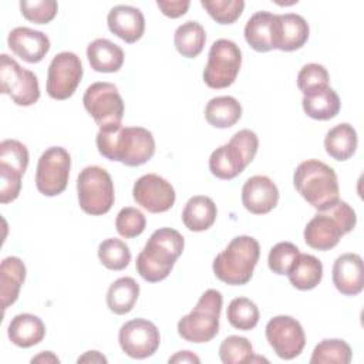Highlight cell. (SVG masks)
Wrapping results in <instances>:
<instances>
[{
  "label": "cell",
  "instance_id": "cell-1",
  "mask_svg": "<svg viewBox=\"0 0 364 364\" xmlns=\"http://www.w3.org/2000/svg\"><path fill=\"white\" fill-rule=\"evenodd\" d=\"M95 144L104 158L127 166L144 165L155 154L154 135L142 127L121 125L112 131H98Z\"/></svg>",
  "mask_w": 364,
  "mask_h": 364
},
{
  "label": "cell",
  "instance_id": "cell-2",
  "mask_svg": "<svg viewBox=\"0 0 364 364\" xmlns=\"http://www.w3.org/2000/svg\"><path fill=\"white\" fill-rule=\"evenodd\" d=\"M183 246V236L178 230L172 228L155 230L136 257V272L149 283H158L166 279L176 259L182 255Z\"/></svg>",
  "mask_w": 364,
  "mask_h": 364
},
{
  "label": "cell",
  "instance_id": "cell-3",
  "mask_svg": "<svg viewBox=\"0 0 364 364\" xmlns=\"http://www.w3.org/2000/svg\"><path fill=\"white\" fill-rule=\"evenodd\" d=\"M296 191L317 210H326L338 200V181L334 169L318 159H307L293 173Z\"/></svg>",
  "mask_w": 364,
  "mask_h": 364
},
{
  "label": "cell",
  "instance_id": "cell-4",
  "mask_svg": "<svg viewBox=\"0 0 364 364\" xmlns=\"http://www.w3.org/2000/svg\"><path fill=\"white\" fill-rule=\"evenodd\" d=\"M357 216L353 208L337 200L326 210H318L304 228V242L316 250H330L338 245L340 237L351 232L355 226Z\"/></svg>",
  "mask_w": 364,
  "mask_h": 364
},
{
  "label": "cell",
  "instance_id": "cell-5",
  "mask_svg": "<svg viewBox=\"0 0 364 364\" xmlns=\"http://www.w3.org/2000/svg\"><path fill=\"white\" fill-rule=\"evenodd\" d=\"M260 256V245L252 236H236L213 260L215 276L230 286L246 284Z\"/></svg>",
  "mask_w": 364,
  "mask_h": 364
},
{
  "label": "cell",
  "instance_id": "cell-6",
  "mask_svg": "<svg viewBox=\"0 0 364 364\" xmlns=\"http://www.w3.org/2000/svg\"><path fill=\"white\" fill-rule=\"evenodd\" d=\"M259 138L250 129L237 131L228 144L216 148L209 158V169L219 179H233L255 159Z\"/></svg>",
  "mask_w": 364,
  "mask_h": 364
},
{
  "label": "cell",
  "instance_id": "cell-7",
  "mask_svg": "<svg viewBox=\"0 0 364 364\" xmlns=\"http://www.w3.org/2000/svg\"><path fill=\"white\" fill-rule=\"evenodd\" d=\"M223 297L219 290L209 289L198 300L193 310L178 321V334L191 343H208L219 331Z\"/></svg>",
  "mask_w": 364,
  "mask_h": 364
},
{
  "label": "cell",
  "instance_id": "cell-8",
  "mask_svg": "<svg viewBox=\"0 0 364 364\" xmlns=\"http://www.w3.org/2000/svg\"><path fill=\"white\" fill-rule=\"evenodd\" d=\"M80 208L92 216L105 215L114 205V182L111 175L101 166H85L77 178Z\"/></svg>",
  "mask_w": 364,
  "mask_h": 364
},
{
  "label": "cell",
  "instance_id": "cell-9",
  "mask_svg": "<svg viewBox=\"0 0 364 364\" xmlns=\"http://www.w3.org/2000/svg\"><path fill=\"white\" fill-rule=\"evenodd\" d=\"M82 102L100 131H112L121 127L124 101L114 84L104 81L91 84L84 92Z\"/></svg>",
  "mask_w": 364,
  "mask_h": 364
},
{
  "label": "cell",
  "instance_id": "cell-10",
  "mask_svg": "<svg viewBox=\"0 0 364 364\" xmlns=\"http://www.w3.org/2000/svg\"><path fill=\"white\" fill-rule=\"evenodd\" d=\"M242 65V51L228 38L216 40L209 50L203 70V81L209 88L222 90L232 85Z\"/></svg>",
  "mask_w": 364,
  "mask_h": 364
},
{
  "label": "cell",
  "instance_id": "cell-11",
  "mask_svg": "<svg viewBox=\"0 0 364 364\" xmlns=\"http://www.w3.org/2000/svg\"><path fill=\"white\" fill-rule=\"evenodd\" d=\"M0 92L7 94L20 107H30L40 98V87L36 74L23 68L7 54L0 55Z\"/></svg>",
  "mask_w": 364,
  "mask_h": 364
},
{
  "label": "cell",
  "instance_id": "cell-12",
  "mask_svg": "<svg viewBox=\"0 0 364 364\" xmlns=\"http://www.w3.org/2000/svg\"><path fill=\"white\" fill-rule=\"evenodd\" d=\"M71 158L65 148L50 146L38 158L36 186L44 196H57L67 188Z\"/></svg>",
  "mask_w": 364,
  "mask_h": 364
},
{
  "label": "cell",
  "instance_id": "cell-13",
  "mask_svg": "<svg viewBox=\"0 0 364 364\" xmlns=\"http://www.w3.org/2000/svg\"><path fill=\"white\" fill-rule=\"evenodd\" d=\"M82 78V64L77 54L71 51L58 53L50 63L47 71V94L53 100L70 98Z\"/></svg>",
  "mask_w": 364,
  "mask_h": 364
},
{
  "label": "cell",
  "instance_id": "cell-14",
  "mask_svg": "<svg viewBox=\"0 0 364 364\" xmlns=\"http://www.w3.org/2000/svg\"><path fill=\"white\" fill-rule=\"evenodd\" d=\"M266 338L283 360H293L306 346V334L301 324L290 316H276L266 324Z\"/></svg>",
  "mask_w": 364,
  "mask_h": 364
},
{
  "label": "cell",
  "instance_id": "cell-15",
  "mask_svg": "<svg viewBox=\"0 0 364 364\" xmlns=\"http://www.w3.org/2000/svg\"><path fill=\"white\" fill-rule=\"evenodd\" d=\"M118 341L122 351L131 358L151 357L159 347L158 327L146 318H134L121 326Z\"/></svg>",
  "mask_w": 364,
  "mask_h": 364
},
{
  "label": "cell",
  "instance_id": "cell-16",
  "mask_svg": "<svg viewBox=\"0 0 364 364\" xmlns=\"http://www.w3.org/2000/svg\"><path fill=\"white\" fill-rule=\"evenodd\" d=\"M134 200L151 213L169 210L176 199L173 186L156 173H146L136 179L132 188Z\"/></svg>",
  "mask_w": 364,
  "mask_h": 364
},
{
  "label": "cell",
  "instance_id": "cell-17",
  "mask_svg": "<svg viewBox=\"0 0 364 364\" xmlns=\"http://www.w3.org/2000/svg\"><path fill=\"white\" fill-rule=\"evenodd\" d=\"M279 189L276 183L264 175L250 176L242 188V203L253 215H266L276 208Z\"/></svg>",
  "mask_w": 364,
  "mask_h": 364
},
{
  "label": "cell",
  "instance_id": "cell-18",
  "mask_svg": "<svg viewBox=\"0 0 364 364\" xmlns=\"http://www.w3.org/2000/svg\"><path fill=\"white\" fill-rule=\"evenodd\" d=\"M9 48L26 63L41 61L50 50V38L38 30L28 27H16L7 37Z\"/></svg>",
  "mask_w": 364,
  "mask_h": 364
},
{
  "label": "cell",
  "instance_id": "cell-19",
  "mask_svg": "<svg viewBox=\"0 0 364 364\" xmlns=\"http://www.w3.org/2000/svg\"><path fill=\"white\" fill-rule=\"evenodd\" d=\"M333 284L344 296H357L364 287L363 259L357 253H344L333 264Z\"/></svg>",
  "mask_w": 364,
  "mask_h": 364
},
{
  "label": "cell",
  "instance_id": "cell-20",
  "mask_svg": "<svg viewBox=\"0 0 364 364\" xmlns=\"http://www.w3.org/2000/svg\"><path fill=\"white\" fill-rule=\"evenodd\" d=\"M107 23L112 34L129 44L138 41L145 30V18L142 11L127 4L114 6L108 13Z\"/></svg>",
  "mask_w": 364,
  "mask_h": 364
},
{
  "label": "cell",
  "instance_id": "cell-21",
  "mask_svg": "<svg viewBox=\"0 0 364 364\" xmlns=\"http://www.w3.org/2000/svg\"><path fill=\"white\" fill-rule=\"evenodd\" d=\"M309 33V24L300 14H276L274 48L280 51L299 50L307 43Z\"/></svg>",
  "mask_w": 364,
  "mask_h": 364
},
{
  "label": "cell",
  "instance_id": "cell-22",
  "mask_svg": "<svg viewBox=\"0 0 364 364\" xmlns=\"http://www.w3.org/2000/svg\"><path fill=\"white\" fill-rule=\"evenodd\" d=\"M276 14L270 11H256L245 26L246 43L259 53L274 50Z\"/></svg>",
  "mask_w": 364,
  "mask_h": 364
},
{
  "label": "cell",
  "instance_id": "cell-23",
  "mask_svg": "<svg viewBox=\"0 0 364 364\" xmlns=\"http://www.w3.org/2000/svg\"><path fill=\"white\" fill-rule=\"evenodd\" d=\"M7 336L14 346L28 348L43 341L46 336V326L41 318L34 314H17L9 323Z\"/></svg>",
  "mask_w": 364,
  "mask_h": 364
},
{
  "label": "cell",
  "instance_id": "cell-24",
  "mask_svg": "<svg viewBox=\"0 0 364 364\" xmlns=\"http://www.w3.org/2000/svg\"><path fill=\"white\" fill-rule=\"evenodd\" d=\"M124 57L122 48L107 38H97L87 47L88 63L97 73H117L124 64Z\"/></svg>",
  "mask_w": 364,
  "mask_h": 364
},
{
  "label": "cell",
  "instance_id": "cell-25",
  "mask_svg": "<svg viewBox=\"0 0 364 364\" xmlns=\"http://www.w3.org/2000/svg\"><path fill=\"white\" fill-rule=\"evenodd\" d=\"M26 279V266L20 257L9 256L0 264V301L3 310L17 299Z\"/></svg>",
  "mask_w": 364,
  "mask_h": 364
},
{
  "label": "cell",
  "instance_id": "cell-26",
  "mask_svg": "<svg viewBox=\"0 0 364 364\" xmlns=\"http://www.w3.org/2000/svg\"><path fill=\"white\" fill-rule=\"evenodd\" d=\"M216 215L215 202L208 196L196 195L186 202L182 210V222L192 232H203L215 223Z\"/></svg>",
  "mask_w": 364,
  "mask_h": 364
},
{
  "label": "cell",
  "instance_id": "cell-27",
  "mask_svg": "<svg viewBox=\"0 0 364 364\" xmlns=\"http://www.w3.org/2000/svg\"><path fill=\"white\" fill-rule=\"evenodd\" d=\"M358 138L353 125L347 122L337 124L324 136L326 152L336 161L350 159L357 149Z\"/></svg>",
  "mask_w": 364,
  "mask_h": 364
},
{
  "label": "cell",
  "instance_id": "cell-28",
  "mask_svg": "<svg viewBox=\"0 0 364 364\" xmlns=\"http://www.w3.org/2000/svg\"><path fill=\"white\" fill-rule=\"evenodd\" d=\"M240 117L242 105L230 95L215 97L205 107V118L215 128H230L240 119Z\"/></svg>",
  "mask_w": 364,
  "mask_h": 364
},
{
  "label": "cell",
  "instance_id": "cell-29",
  "mask_svg": "<svg viewBox=\"0 0 364 364\" xmlns=\"http://www.w3.org/2000/svg\"><path fill=\"white\" fill-rule=\"evenodd\" d=\"M287 276L293 287L299 290H311L321 282L323 263L313 255L300 253Z\"/></svg>",
  "mask_w": 364,
  "mask_h": 364
},
{
  "label": "cell",
  "instance_id": "cell-30",
  "mask_svg": "<svg viewBox=\"0 0 364 364\" xmlns=\"http://www.w3.org/2000/svg\"><path fill=\"white\" fill-rule=\"evenodd\" d=\"M139 296V284L132 277H119L108 289L107 306L115 314L129 313Z\"/></svg>",
  "mask_w": 364,
  "mask_h": 364
},
{
  "label": "cell",
  "instance_id": "cell-31",
  "mask_svg": "<svg viewBox=\"0 0 364 364\" xmlns=\"http://www.w3.org/2000/svg\"><path fill=\"white\" fill-rule=\"evenodd\" d=\"M206 33L198 21H186L181 24L173 34V44L176 51L186 58L198 57L205 46Z\"/></svg>",
  "mask_w": 364,
  "mask_h": 364
},
{
  "label": "cell",
  "instance_id": "cell-32",
  "mask_svg": "<svg viewBox=\"0 0 364 364\" xmlns=\"http://www.w3.org/2000/svg\"><path fill=\"white\" fill-rule=\"evenodd\" d=\"M301 105L306 115L317 121H327L334 118L341 108L338 94L331 87L317 94L303 97Z\"/></svg>",
  "mask_w": 364,
  "mask_h": 364
},
{
  "label": "cell",
  "instance_id": "cell-33",
  "mask_svg": "<svg viewBox=\"0 0 364 364\" xmlns=\"http://www.w3.org/2000/svg\"><path fill=\"white\" fill-rule=\"evenodd\" d=\"M351 347L340 338H326L320 341L310 357L311 364H348L351 361Z\"/></svg>",
  "mask_w": 364,
  "mask_h": 364
},
{
  "label": "cell",
  "instance_id": "cell-34",
  "mask_svg": "<svg viewBox=\"0 0 364 364\" xmlns=\"http://www.w3.org/2000/svg\"><path fill=\"white\" fill-rule=\"evenodd\" d=\"M226 317L235 328L249 331L257 326L260 314L257 306L250 299L236 297L229 303Z\"/></svg>",
  "mask_w": 364,
  "mask_h": 364
},
{
  "label": "cell",
  "instance_id": "cell-35",
  "mask_svg": "<svg viewBox=\"0 0 364 364\" xmlns=\"http://www.w3.org/2000/svg\"><path fill=\"white\" fill-rule=\"evenodd\" d=\"M98 259L109 270H122L131 262V252L125 242L109 237L100 243Z\"/></svg>",
  "mask_w": 364,
  "mask_h": 364
},
{
  "label": "cell",
  "instance_id": "cell-36",
  "mask_svg": "<svg viewBox=\"0 0 364 364\" xmlns=\"http://www.w3.org/2000/svg\"><path fill=\"white\" fill-rule=\"evenodd\" d=\"M328 71L317 63L303 65L297 74V87L303 92V97H309L328 88Z\"/></svg>",
  "mask_w": 364,
  "mask_h": 364
},
{
  "label": "cell",
  "instance_id": "cell-37",
  "mask_svg": "<svg viewBox=\"0 0 364 364\" xmlns=\"http://www.w3.org/2000/svg\"><path fill=\"white\" fill-rule=\"evenodd\" d=\"M28 166V151L17 139H4L0 142V168L24 175Z\"/></svg>",
  "mask_w": 364,
  "mask_h": 364
},
{
  "label": "cell",
  "instance_id": "cell-38",
  "mask_svg": "<svg viewBox=\"0 0 364 364\" xmlns=\"http://www.w3.org/2000/svg\"><path fill=\"white\" fill-rule=\"evenodd\" d=\"M253 346L246 337L229 336L219 347V357L225 364H242L253 361Z\"/></svg>",
  "mask_w": 364,
  "mask_h": 364
},
{
  "label": "cell",
  "instance_id": "cell-39",
  "mask_svg": "<svg viewBox=\"0 0 364 364\" xmlns=\"http://www.w3.org/2000/svg\"><path fill=\"white\" fill-rule=\"evenodd\" d=\"M202 7L219 24H232L243 13V0H200Z\"/></svg>",
  "mask_w": 364,
  "mask_h": 364
},
{
  "label": "cell",
  "instance_id": "cell-40",
  "mask_svg": "<svg viewBox=\"0 0 364 364\" xmlns=\"http://www.w3.org/2000/svg\"><path fill=\"white\" fill-rule=\"evenodd\" d=\"M300 250L291 242H279L276 243L267 257L269 269L276 274H287L297 260Z\"/></svg>",
  "mask_w": 364,
  "mask_h": 364
},
{
  "label": "cell",
  "instance_id": "cell-41",
  "mask_svg": "<svg viewBox=\"0 0 364 364\" xmlns=\"http://www.w3.org/2000/svg\"><path fill=\"white\" fill-rule=\"evenodd\" d=\"M145 226H146V219L144 213L139 209L132 206L122 208L118 212L115 219L117 232L125 239L139 236L145 230Z\"/></svg>",
  "mask_w": 364,
  "mask_h": 364
},
{
  "label": "cell",
  "instance_id": "cell-42",
  "mask_svg": "<svg viewBox=\"0 0 364 364\" xmlns=\"http://www.w3.org/2000/svg\"><path fill=\"white\" fill-rule=\"evenodd\" d=\"M58 10V4L54 0H21L20 11L23 17L36 24L50 23Z\"/></svg>",
  "mask_w": 364,
  "mask_h": 364
},
{
  "label": "cell",
  "instance_id": "cell-43",
  "mask_svg": "<svg viewBox=\"0 0 364 364\" xmlns=\"http://www.w3.org/2000/svg\"><path fill=\"white\" fill-rule=\"evenodd\" d=\"M21 189V175L0 168V202L9 203L17 199Z\"/></svg>",
  "mask_w": 364,
  "mask_h": 364
},
{
  "label": "cell",
  "instance_id": "cell-44",
  "mask_svg": "<svg viewBox=\"0 0 364 364\" xmlns=\"http://www.w3.org/2000/svg\"><path fill=\"white\" fill-rule=\"evenodd\" d=\"M156 6L162 11L164 16L171 17V18H178L188 11L191 1H188V0H171V1L169 0L168 1L158 0Z\"/></svg>",
  "mask_w": 364,
  "mask_h": 364
},
{
  "label": "cell",
  "instance_id": "cell-45",
  "mask_svg": "<svg viewBox=\"0 0 364 364\" xmlns=\"http://www.w3.org/2000/svg\"><path fill=\"white\" fill-rule=\"evenodd\" d=\"M169 363H200L199 357H196L192 351H178L173 357L169 358Z\"/></svg>",
  "mask_w": 364,
  "mask_h": 364
},
{
  "label": "cell",
  "instance_id": "cell-46",
  "mask_svg": "<svg viewBox=\"0 0 364 364\" xmlns=\"http://www.w3.org/2000/svg\"><path fill=\"white\" fill-rule=\"evenodd\" d=\"M78 363H107V358L98 351H87L82 357L77 360Z\"/></svg>",
  "mask_w": 364,
  "mask_h": 364
},
{
  "label": "cell",
  "instance_id": "cell-47",
  "mask_svg": "<svg viewBox=\"0 0 364 364\" xmlns=\"http://www.w3.org/2000/svg\"><path fill=\"white\" fill-rule=\"evenodd\" d=\"M31 363H60V360L51 351H41L37 357L31 358Z\"/></svg>",
  "mask_w": 364,
  "mask_h": 364
}]
</instances>
